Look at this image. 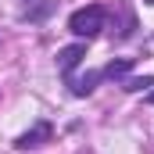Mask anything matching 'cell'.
I'll return each instance as SVG.
<instances>
[{"mask_svg": "<svg viewBox=\"0 0 154 154\" xmlns=\"http://www.w3.org/2000/svg\"><path fill=\"white\" fill-rule=\"evenodd\" d=\"M104 18H108V11L100 7V4H90V7H82V11H75L72 18H68V29L75 32V36H97L100 29H104Z\"/></svg>", "mask_w": 154, "mask_h": 154, "instance_id": "cell-1", "label": "cell"}, {"mask_svg": "<svg viewBox=\"0 0 154 154\" xmlns=\"http://www.w3.org/2000/svg\"><path fill=\"white\" fill-rule=\"evenodd\" d=\"M82 57H86V47H82V43H72V47L57 50V72H61V75H72V68H75Z\"/></svg>", "mask_w": 154, "mask_h": 154, "instance_id": "cell-2", "label": "cell"}, {"mask_svg": "<svg viewBox=\"0 0 154 154\" xmlns=\"http://www.w3.org/2000/svg\"><path fill=\"white\" fill-rule=\"evenodd\" d=\"M43 140H50V125H47V122H39V125H32L29 133H22L14 147H18V151H29V147H39Z\"/></svg>", "mask_w": 154, "mask_h": 154, "instance_id": "cell-3", "label": "cell"}, {"mask_svg": "<svg viewBox=\"0 0 154 154\" xmlns=\"http://www.w3.org/2000/svg\"><path fill=\"white\" fill-rule=\"evenodd\" d=\"M97 79H100V72H86V75H79V79H68V86H72L75 97H86V93L97 86Z\"/></svg>", "mask_w": 154, "mask_h": 154, "instance_id": "cell-4", "label": "cell"}, {"mask_svg": "<svg viewBox=\"0 0 154 154\" xmlns=\"http://www.w3.org/2000/svg\"><path fill=\"white\" fill-rule=\"evenodd\" d=\"M129 68H133V61H129V57H118V61H111V65H108V68H104L100 75H111V79H118V75H125Z\"/></svg>", "mask_w": 154, "mask_h": 154, "instance_id": "cell-5", "label": "cell"}, {"mask_svg": "<svg viewBox=\"0 0 154 154\" xmlns=\"http://www.w3.org/2000/svg\"><path fill=\"white\" fill-rule=\"evenodd\" d=\"M143 86H154V75H143V79H125V90H129V93H136V90H143Z\"/></svg>", "mask_w": 154, "mask_h": 154, "instance_id": "cell-6", "label": "cell"}, {"mask_svg": "<svg viewBox=\"0 0 154 154\" xmlns=\"http://www.w3.org/2000/svg\"><path fill=\"white\" fill-rule=\"evenodd\" d=\"M143 4H154V0H143Z\"/></svg>", "mask_w": 154, "mask_h": 154, "instance_id": "cell-7", "label": "cell"}, {"mask_svg": "<svg viewBox=\"0 0 154 154\" xmlns=\"http://www.w3.org/2000/svg\"><path fill=\"white\" fill-rule=\"evenodd\" d=\"M151 104H154V93H151Z\"/></svg>", "mask_w": 154, "mask_h": 154, "instance_id": "cell-8", "label": "cell"}]
</instances>
